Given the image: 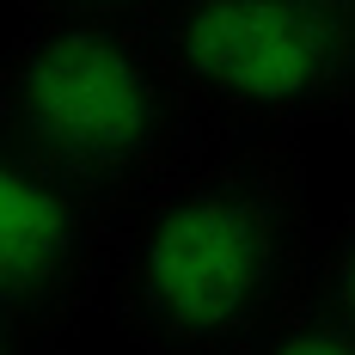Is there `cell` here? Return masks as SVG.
Listing matches in <instances>:
<instances>
[{
	"label": "cell",
	"instance_id": "1",
	"mask_svg": "<svg viewBox=\"0 0 355 355\" xmlns=\"http://www.w3.org/2000/svg\"><path fill=\"white\" fill-rule=\"evenodd\" d=\"M282 239L270 196L245 178H184L135 220L116 263L129 331L153 349L202 355L270 313Z\"/></svg>",
	"mask_w": 355,
	"mask_h": 355
},
{
	"label": "cell",
	"instance_id": "7",
	"mask_svg": "<svg viewBox=\"0 0 355 355\" xmlns=\"http://www.w3.org/2000/svg\"><path fill=\"white\" fill-rule=\"evenodd\" d=\"M68 12H123V6H141V0H55Z\"/></svg>",
	"mask_w": 355,
	"mask_h": 355
},
{
	"label": "cell",
	"instance_id": "4",
	"mask_svg": "<svg viewBox=\"0 0 355 355\" xmlns=\"http://www.w3.org/2000/svg\"><path fill=\"white\" fill-rule=\"evenodd\" d=\"M98 209L92 190L37 166L31 153H6L0 166V306H6V355L31 349L68 306L92 257H98Z\"/></svg>",
	"mask_w": 355,
	"mask_h": 355
},
{
	"label": "cell",
	"instance_id": "3",
	"mask_svg": "<svg viewBox=\"0 0 355 355\" xmlns=\"http://www.w3.org/2000/svg\"><path fill=\"white\" fill-rule=\"evenodd\" d=\"M166 43L233 110L294 116L355 86V0H178Z\"/></svg>",
	"mask_w": 355,
	"mask_h": 355
},
{
	"label": "cell",
	"instance_id": "2",
	"mask_svg": "<svg viewBox=\"0 0 355 355\" xmlns=\"http://www.w3.org/2000/svg\"><path fill=\"white\" fill-rule=\"evenodd\" d=\"M6 123L19 153L98 190L141 172L166 141V86L123 31L55 19L6 55Z\"/></svg>",
	"mask_w": 355,
	"mask_h": 355
},
{
	"label": "cell",
	"instance_id": "6",
	"mask_svg": "<svg viewBox=\"0 0 355 355\" xmlns=\"http://www.w3.org/2000/svg\"><path fill=\"white\" fill-rule=\"evenodd\" d=\"M331 306H337V319L355 331V233L343 239V251H337V270H331Z\"/></svg>",
	"mask_w": 355,
	"mask_h": 355
},
{
	"label": "cell",
	"instance_id": "5",
	"mask_svg": "<svg viewBox=\"0 0 355 355\" xmlns=\"http://www.w3.org/2000/svg\"><path fill=\"white\" fill-rule=\"evenodd\" d=\"M257 355H355V331L343 319H319V324H300V331L276 337Z\"/></svg>",
	"mask_w": 355,
	"mask_h": 355
}]
</instances>
